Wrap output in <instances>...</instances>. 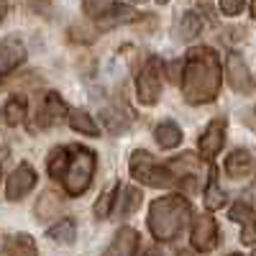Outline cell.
Instances as JSON below:
<instances>
[{
	"instance_id": "obj_25",
	"label": "cell",
	"mask_w": 256,
	"mask_h": 256,
	"mask_svg": "<svg viewBox=\"0 0 256 256\" xmlns=\"http://www.w3.org/2000/svg\"><path fill=\"white\" fill-rule=\"evenodd\" d=\"M116 8H118L116 0H82V10H84V16H90V18H95V20L105 18L108 13H113Z\"/></svg>"
},
{
	"instance_id": "obj_4",
	"label": "cell",
	"mask_w": 256,
	"mask_h": 256,
	"mask_svg": "<svg viewBox=\"0 0 256 256\" xmlns=\"http://www.w3.org/2000/svg\"><path fill=\"white\" fill-rule=\"evenodd\" d=\"M128 169H131V177L146 187H169L174 182V172L169 169V164H159L154 154L144 152V148H136L131 154Z\"/></svg>"
},
{
	"instance_id": "obj_20",
	"label": "cell",
	"mask_w": 256,
	"mask_h": 256,
	"mask_svg": "<svg viewBox=\"0 0 256 256\" xmlns=\"http://www.w3.org/2000/svg\"><path fill=\"white\" fill-rule=\"evenodd\" d=\"M118 192H120V184H110L108 190L100 192V198L95 200V208H92V212H95L98 220H105V218H108L110 212H113L116 200H118Z\"/></svg>"
},
{
	"instance_id": "obj_2",
	"label": "cell",
	"mask_w": 256,
	"mask_h": 256,
	"mask_svg": "<svg viewBox=\"0 0 256 256\" xmlns=\"http://www.w3.org/2000/svg\"><path fill=\"white\" fill-rule=\"evenodd\" d=\"M192 218V205L184 195H164L148 205V230L156 241H174Z\"/></svg>"
},
{
	"instance_id": "obj_11",
	"label": "cell",
	"mask_w": 256,
	"mask_h": 256,
	"mask_svg": "<svg viewBox=\"0 0 256 256\" xmlns=\"http://www.w3.org/2000/svg\"><path fill=\"white\" fill-rule=\"evenodd\" d=\"M138 251V230H134L131 226H123L116 230L113 241L108 244L102 256H136Z\"/></svg>"
},
{
	"instance_id": "obj_29",
	"label": "cell",
	"mask_w": 256,
	"mask_h": 256,
	"mask_svg": "<svg viewBox=\"0 0 256 256\" xmlns=\"http://www.w3.org/2000/svg\"><path fill=\"white\" fill-rule=\"evenodd\" d=\"M56 208H59V202H56V198H54V192H44V198L36 202V216H38V220H46L49 216H54Z\"/></svg>"
},
{
	"instance_id": "obj_27",
	"label": "cell",
	"mask_w": 256,
	"mask_h": 256,
	"mask_svg": "<svg viewBox=\"0 0 256 256\" xmlns=\"http://www.w3.org/2000/svg\"><path fill=\"white\" fill-rule=\"evenodd\" d=\"M138 18V13L136 10H131V8H126V6H118L113 13H108L105 18H100L98 24H100V28H113V26H120V24H128V20H136Z\"/></svg>"
},
{
	"instance_id": "obj_36",
	"label": "cell",
	"mask_w": 256,
	"mask_h": 256,
	"mask_svg": "<svg viewBox=\"0 0 256 256\" xmlns=\"http://www.w3.org/2000/svg\"><path fill=\"white\" fill-rule=\"evenodd\" d=\"M134 3H138V6H144V3H146V0H134Z\"/></svg>"
},
{
	"instance_id": "obj_16",
	"label": "cell",
	"mask_w": 256,
	"mask_h": 256,
	"mask_svg": "<svg viewBox=\"0 0 256 256\" xmlns=\"http://www.w3.org/2000/svg\"><path fill=\"white\" fill-rule=\"evenodd\" d=\"M128 105H126V100L123 98H118L113 105H108V108H105V123H108V128L113 134H120V131H126L128 128Z\"/></svg>"
},
{
	"instance_id": "obj_34",
	"label": "cell",
	"mask_w": 256,
	"mask_h": 256,
	"mask_svg": "<svg viewBox=\"0 0 256 256\" xmlns=\"http://www.w3.org/2000/svg\"><path fill=\"white\" fill-rule=\"evenodd\" d=\"M251 16L256 18V0H251Z\"/></svg>"
},
{
	"instance_id": "obj_13",
	"label": "cell",
	"mask_w": 256,
	"mask_h": 256,
	"mask_svg": "<svg viewBox=\"0 0 256 256\" xmlns=\"http://www.w3.org/2000/svg\"><path fill=\"white\" fill-rule=\"evenodd\" d=\"M251 166H254L251 154L246 152V148H236V152L228 154V159H226V174L233 177V180H241L251 172Z\"/></svg>"
},
{
	"instance_id": "obj_23",
	"label": "cell",
	"mask_w": 256,
	"mask_h": 256,
	"mask_svg": "<svg viewBox=\"0 0 256 256\" xmlns=\"http://www.w3.org/2000/svg\"><path fill=\"white\" fill-rule=\"evenodd\" d=\"M200 31H202V18H200V13L190 10V13H184V16H182L180 28H177V34H174V36H177L180 41H190V38H195Z\"/></svg>"
},
{
	"instance_id": "obj_39",
	"label": "cell",
	"mask_w": 256,
	"mask_h": 256,
	"mask_svg": "<svg viewBox=\"0 0 256 256\" xmlns=\"http://www.w3.org/2000/svg\"><path fill=\"white\" fill-rule=\"evenodd\" d=\"M228 256H241V254H228Z\"/></svg>"
},
{
	"instance_id": "obj_26",
	"label": "cell",
	"mask_w": 256,
	"mask_h": 256,
	"mask_svg": "<svg viewBox=\"0 0 256 256\" xmlns=\"http://www.w3.org/2000/svg\"><path fill=\"white\" fill-rule=\"evenodd\" d=\"M228 218L236 220V223H241V228H244V226H256V212H254V208H251L246 200L233 202L230 210H228Z\"/></svg>"
},
{
	"instance_id": "obj_24",
	"label": "cell",
	"mask_w": 256,
	"mask_h": 256,
	"mask_svg": "<svg viewBox=\"0 0 256 256\" xmlns=\"http://www.w3.org/2000/svg\"><path fill=\"white\" fill-rule=\"evenodd\" d=\"M3 118L8 126H20L26 120V100L18 98V95H10L6 100V108H3Z\"/></svg>"
},
{
	"instance_id": "obj_1",
	"label": "cell",
	"mask_w": 256,
	"mask_h": 256,
	"mask_svg": "<svg viewBox=\"0 0 256 256\" xmlns=\"http://www.w3.org/2000/svg\"><path fill=\"white\" fill-rule=\"evenodd\" d=\"M220 62L210 46H195L187 52L184 70H182V95L190 105L212 102L220 92Z\"/></svg>"
},
{
	"instance_id": "obj_22",
	"label": "cell",
	"mask_w": 256,
	"mask_h": 256,
	"mask_svg": "<svg viewBox=\"0 0 256 256\" xmlns=\"http://www.w3.org/2000/svg\"><path fill=\"white\" fill-rule=\"evenodd\" d=\"M70 126L74 128V131L84 134V136H100V128L95 126V120L90 118V113L82 110V108H72L70 110Z\"/></svg>"
},
{
	"instance_id": "obj_21",
	"label": "cell",
	"mask_w": 256,
	"mask_h": 256,
	"mask_svg": "<svg viewBox=\"0 0 256 256\" xmlns=\"http://www.w3.org/2000/svg\"><path fill=\"white\" fill-rule=\"evenodd\" d=\"M67 164H70V146H56L46 159V169L52 180H62L64 172H67Z\"/></svg>"
},
{
	"instance_id": "obj_38",
	"label": "cell",
	"mask_w": 256,
	"mask_h": 256,
	"mask_svg": "<svg viewBox=\"0 0 256 256\" xmlns=\"http://www.w3.org/2000/svg\"><path fill=\"white\" fill-rule=\"evenodd\" d=\"M198 3H205V6H208V3H210V0H198Z\"/></svg>"
},
{
	"instance_id": "obj_32",
	"label": "cell",
	"mask_w": 256,
	"mask_h": 256,
	"mask_svg": "<svg viewBox=\"0 0 256 256\" xmlns=\"http://www.w3.org/2000/svg\"><path fill=\"white\" fill-rule=\"evenodd\" d=\"M28 6H31V10H36V13H49V0H28Z\"/></svg>"
},
{
	"instance_id": "obj_28",
	"label": "cell",
	"mask_w": 256,
	"mask_h": 256,
	"mask_svg": "<svg viewBox=\"0 0 256 256\" xmlns=\"http://www.w3.org/2000/svg\"><path fill=\"white\" fill-rule=\"evenodd\" d=\"M169 169L174 172V177H184V174H192L198 169V159L192 154H184V156H177L169 162Z\"/></svg>"
},
{
	"instance_id": "obj_19",
	"label": "cell",
	"mask_w": 256,
	"mask_h": 256,
	"mask_svg": "<svg viewBox=\"0 0 256 256\" xmlns=\"http://www.w3.org/2000/svg\"><path fill=\"white\" fill-rule=\"evenodd\" d=\"M223 205H226V190H220V184H218V172L210 169L208 184H205V208L208 210H220Z\"/></svg>"
},
{
	"instance_id": "obj_7",
	"label": "cell",
	"mask_w": 256,
	"mask_h": 256,
	"mask_svg": "<svg viewBox=\"0 0 256 256\" xmlns=\"http://www.w3.org/2000/svg\"><path fill=\"white\" fill-rule=\"evenodd\" d=\"M34 184H36L34 166H31L28 162H20L13 172L8 174V180H6V200L16 202V200H20V198H26L28 192L34 190Z\"/></svg>"
},
{
	"instance_id": "obj_37",
	"label": "cell",
	"mask_w": 256,
	"mask_h": 256,
	"mask_svg": "<svg viewBox=\"0 0 256 256\" xmlns=\"http://www.w3.org/2000/svg\"><path fill=\"white\" fill-rule=\"evenodd\" d=\"M156 3H159V6H164V3H169V0H156Z\"/></svg>"
},
{
	"instance_id": "obj_35",
	"label": "cell",
	"mask_w": 256,
	"mask_h": 256,
	"mask_svg": "<svg viewBox=\"0 0 256 256\" xmlns=\"http://www.w3.org/2000/svg\"><path fill=\"white\" fill-rule=\"evenodd\" d=\"M177 256H195L192 251H177Z\"/></svg>"
},
{
	"instance_id": "obj_10",
	"label": "cell",
	"mask_w": 256,
	"mask_h": 256,
	"mask_svg": "<svg viewBox=\"0 0 256 256\" xmlns=\"http://www.w3.org/2000/svg\"><path fill=\"white\" fill-rule=\"evenodd\" d=\"M24 59H26V46L20 36H6L3 44H0V72L8 77L16 67L24 64Z\"/></svg>"
},
{
	"instance_id": "obj_33",
	"label": "cell",
	"mask_w": 256,
	"mask_h": 256,
	"mask_svg": "<svg viewBox=\"0 0 256 256\" xmlns=\"http://www.w3.org/2000/svg\"><path fill=\"white\" fill-rule=\"evenodd\" d=\"M144 256H166V254H164L162 248H156V246H152V248H146V251H144Z\"/></svg>"
},
{
	"instance_id": "obj_3",
	"label": "cell",
	"mask_w": 256,
	"mask_h": 256,
	"mask_svg": "<svg viewBox=\"0 0 256 256\" xmlns=\"http://www.w3.org/2000/svg\"><path fill=\"white\" fill-rule=\"evenodd\" d=\"M95 152L88 146H77L72 144L70 146V164H67V172L62 177V184H64V192L70 198H80L88 192L90 182H92V174H95Z\"/></svg>"
},
{
	"instance_id": "obj_18",
	"label": "cell",
	"mask_w": 256,
	"mask_h": 256,
	"mask_svg": "<svg viewBox=\"0 0 256 256\" xmlns=\"http://www.w3.org/2000/svg\"><path fill=\"white\" fill-rule=\"evenodd\" d=\"M46 236L54 241V244H62V246H72L74 238H77V223L72 218H62L59 223H54L49 230H46Z\"/></svg>"
},
{
	"instance_id": "obj_5",
	"label": "cell",
	"mask_w": 256,
	"mask_h": 256,
	"mask_svg": "<svg viewBox=\"0 0 256 256\" xmlns=\"http://www.w3.org/2000/svg\"><path fill=\"white\" fill-rule=\"evenodd\" d=\"M136 92L144 105H156L162 98V59L148 56L136 77Z\"/></svg>"
},
{
	"instance_id": "obj_40",
	"label": "cell",
	"mask_w": 256,
	"mask_h": 256,
	"mask_svg": "<svg viewBox=\"0 0 256 256\" xmlns=\"http://www.w3.org/2000/svg\"><path fill=\"white\" fill-rule=\"evenodd\" d=\"M251 256H256V248H254V254H251Z\"/></svg>"
},
{
	"instance_id": "obj_14",
	"label": "cell",
	"mask_w": 256,
	"mask_h": 256,
	"mask_svg": "<svg viewBox=\"0 0 256 256\" xmlns=\"http://www.w3.org/2000/svg\"><path fill=\"white\" fill-rule=\"evenodd\" d=\"M6 256H38L36 241L28 233H16V236L6 238Z\"/></svg>"
},
{
	"instance_id": "obj_30",
	"label": "cell",
	"mask_w": 256,
	"mask_h": 256,
	"mask_svg": "<svg viewBox=\"0 0 256 256\" xmlns=\"http://www.w3.org/2000/svg\"><path fill=\"white\" fill-rule=\"evenodd\" d=\"M246 0H220V13L223 16H238L244 10Z\"/></svg>"
},
{
	"instance_id": "obj_15",
	"label": "cell",
	"mask_w": 256,
	"mask_h": 256,
	"mask_svg": "<svg viewBox=\"0 0 256 256\" xmlns=\"http://www.w3.org/2000/svg\"><path fill=\"white\" fill-rule=\"evenodd\" d=\"M154 138L162 148H177L182 144V128L174 120H162L154 128Z\"/></svg>"
},
{
	"instance_id": "obj_6",
	"label": "cell",
	"mask_w": 256,
	"mask_h": 256,
	"mask_svg": "<svg viewBox=\"0 0 256 256\" xmlns=\"http://www.w3.org/2000/svg\"><path fill=\"white\" fill-rule=\"evenodd\" d=\"M190 241H192V248L195 251H212L218 246V223L210 212H202L192 220V233H190Z\"/></svg>"
},
{
	"instance_id": "obj_9",
	"label": "cell",
	"mask_w": 256,
	"mask_h": 256,
	"mask_svg": "<svg viewBox=\"0 0 256 256\" xmlns=\"http://www.w3.org/2000/svg\"><path fill=\"white\" fill-rule=\"evenodd\" d=\"M226 77H228V84L236 92H251L254 90V80H251V72L246 67V62L238 52H230L228 59H226Z\"/></svg>"
},
{
	"instance_id": "obj_12",
	"label": "cell",
	"mask_w": 256,
	"mask_h": 256,
	"mask_svg": "<svg viewBox=\"0 0 256 256\" xmlns=\"http://www.w3.org/2000/svg\"><path fill=\"white\" fill-rule=\"evenodd\" d=\"M64 116H67V102L62 100V95H56V92H46L44 105H41V110H38L36 123H38L41 128H49V126L59 123Z\"/></svg>"
},
{
	"instance_id": "obj_8",
	"label": "cell",
	"mask_w": 256,
	"mask_h": 256,
	"mask_svg": "<svg viewBox=\"0 0 256 256\" xmlns=\"http://www.w3.org/2000/svg\"><path fill=\"white\" fill-rule=\"evenodd\" d=\"M226 144V118H212L205 128V134L200 136L198 141V148H200V156L205 162H212L218 154H220V148Z\"/></svg>"
},
{
	"instance_id": "obj_31",
	"label": "cell",
	"mask_w": 256,
	"mask_h": 256,
	"mask_svg": "<svg viewBox=\"0 0 256 256\" xmlns=\"http://www.w3.org/2000/svg\"><path fill=\"white\" fill-rule=\"evenodd\" d=\"M241 244L244 246H254L256 244V226H244L241 228Z\"/></svg>"
},
{
	"instance_id": "obj_17",
	"label": "cell",
	"mask_w": 256,
	"mask_h": 256,
	"mask_svg": "<svg viewBox=\"0 0 256 256\" xmlns=\"http://www.w3.org/2000/svg\"><path fill=\"white\" fill-rule=\"evenodd\" d=\"M141 202H144V192L138 187H120L116 210H118V216H134L141 208Z\"/></svg>"
}]
</instances>
